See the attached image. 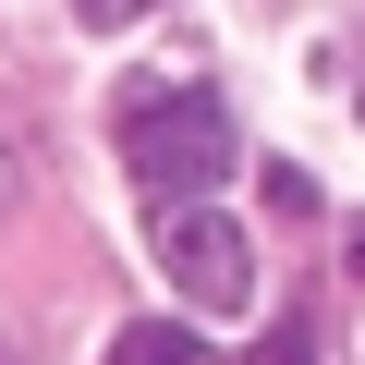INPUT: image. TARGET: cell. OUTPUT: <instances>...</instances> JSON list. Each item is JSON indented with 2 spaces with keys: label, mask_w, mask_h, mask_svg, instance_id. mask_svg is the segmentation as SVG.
Returning <instances> with one entry per match:
<instances>
[{
  "label": "cell",
  "mask_w": 365,
  "mask_h": 365,
  "mask_svg": "<svg viewBox=\"0 0 365 365\" xmlns=\"http://www.w3.org/2000/svg\"><path fill=\"white\" fill-rule=\"evenodd\" d=\"M0 195H13V158H0Z\"/></svg>",
  "instance_id": "obj_8"
},
{
  "label": "cell",
  "mask_w": 365,
  "mask_h": 365,
  "mask_svg": "<svg viewBox=\"0 0 365 365\" xmlns=\"http://www.w3.org/2000/svg\"><path fill=\"white\" fill-rule=\"evenodd\" d=\"M353 268H365V220H353Z\"/></svg>",
  "instance_id": "obj_7"
},
{
  "label": "cell",
  "mask_w": 365,
  "mask_h": 365,
  "mask_svg": "<svg viewBox=\"0 0 365 365\" xmlns=\"http://www.w3.org/2000/svg\"><path fill=\"white\" fill-rule=\"evenodd\" d=\"M256 365H317V329H304V317H280V329H268V353H256Z\"/></svg>",
  "instance_id": "obj_5"
},
{
  "label": "cell",
  "mask_w": 365,
  "mask_h": 365,
  "mask_svg": "<svg viewBox=\"0 0 365 365\" xmlns=\"http://www.w3.org/2000/svg\"><path fill=\"white\" fill-rule=\"evenodd\" d=\"M146 13H158V0H73V25H86V37H110V25H146Z\"/></svg>",
  "instance_id": "obj_4"
},
{
  "label": "cell",
  "mask_w": 365,
  "mask_h": 365,
  "mask_svg": "<svg viewBox=\"0 0 365 365\" xmlns=\"http://www.w3.org/2000/svg\"><path fill=\"white\" fill-rule=\"evenodd\" d=\"M158 268L195 292L207 317H244L256 304V256H244V232L207 207V195H182V207H158Z\"/></svg>",
  "instance_id": "obj_2"
},
{
  "label": "cell",
  "mask_w": 365,
  "mask_h": 365,
  "mask_svg": "<svg viewBox=\"0 0 365 365\" xmlns=\"http://www.w3.org/2000/svg\"><path fill=\"white\" fill-rule=\"evenodd\" d=\"M353 122H365V49H353Z\"/></svg>",
  "instance_id": "obj_6"
},
{
  "label": "cell",
  "mask_w": 365,
  "mask_h": 365,
  "mask_svg": "<svg viewBox=\"0 0 365 365\" xmlns=\"http://www.w3.org/2000/svg\"><path fill=\"white\" fill-rule=\"evenodd\" d=\"M110 365H207V341H195V329H170V317H134V329L110 341Z\"/></svg>",
  "instance_id": "obj_3"
},
{
  "label": "cell",
  "mask_w": 365,
  "mask_h": 365,
  "mask_svg": "<svg viewBox=\"0 0 365 365\" xmlns=\"http://www.w3.org/2000/svg\"><path fill=\"white\" fill-rule=\"evenodd\" d=\"M110 134H122V170L146 182L158 207L207 195V182L232 170V98H220V86H195V73H158V86H122Z\"/></svg>",
  "instance_id": "obj_1"
}]
</instances>
